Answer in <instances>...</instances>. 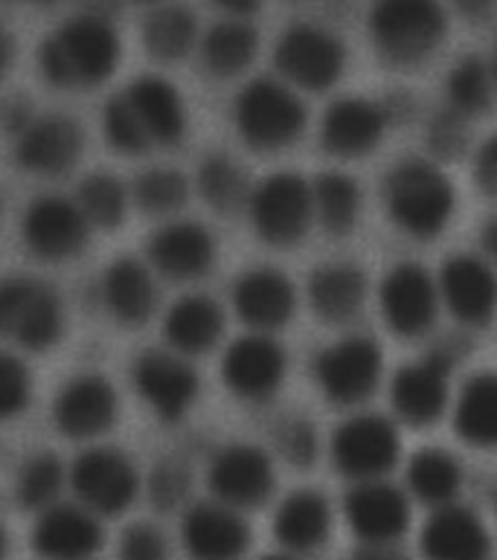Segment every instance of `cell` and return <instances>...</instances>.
<instances>
[{
	"label": "cell",
	"instance_id": "obj_39",
	"mask_svg": "<svg viewBox=\"0 0 497 560\" xmlns=\"http://www.w3.org/2000/svg\"><path fill=\"white\" fill-rule=\"evenodd\" d=\"M65 465L56 453H35L18 468L15 477V502L24 511L50 509L59 500L65 488Z\"/></svg>",
	"mask_w": 497,
	"mask_h": 560
},
{
	"label": "cell",
	"instance_id": "obj_54",
	"mask_svg": "<svg viewBox=\"0 0 497 560\" xmlns=\"http://www.w3.org/2000/svg\"><path fill=\"white\" fill-rule=\"evenodd\" d=\"M259 560H305V555H297V552H286V549H282V552L265 555V558H259Z\"/></svg>",
	"mask_w": 497,
	"mask_h": 560
},
{
	"label": "cell",
	"instance_id": "obj_43",
	"mask_svg": "<svg viewBox=\"0 0 497 560\" xmlns=\"http://www.w3.org/2000/svg\"><path fill=\"white\" fill-rule=\"evenodd\" d=\"M102 135L111 142V149H117L119 154H146L149 149H154L123 93H117L102 108Z\"/></svg>",
	"mask_w": 497,
	"mask_h": 560
},
{
	"label": "cell",
	"instance_id": "obj_17",
	"mask_svg": "<svg viewBox=\"0 0 497 560\" xmlns=\"http://www.w3.org/2000/svg\"><path fill=\"white\" fill-rule=\"evenodd\" d=\"M344 517L363 546H396L411 528V497L388 479L355 482L344 497Z\"/></svg>",
	"mask_w": 497,
	"mask_h": 560
},
{
	"label": "cell",
	"instance_id": "obj_27",
	"mask_svg": "<svg viewBox=\"0 0 497 560\" xmlns=\"http://www.w3.org/2000/svg\"><path fill=\"white\" fill-rule=\"evenodd\" d=\"M102 305L123 326H140L158 308V282L152 265L123 256L111 261L100 282Z\"/></svg>",
	"mask_w": 497,
	"mask_h": 560
},
{
	"label": "cell",
	"instance_id": "obj_7",
	"mask_svg": "<svg viewBox=\"0 0 497 560\" xmlns=\"http://www.w3.org/2000/svg\"><path fill=\"white\" fill-rule=\"evenodd\" d=\"M274 65L297 91H330L346 70V44L321 24H291L274 47Z\"/></svg>",
	"mask_w": 497,
	"mask_h": 560
},
{
	"label": "cell",
	"instance_id": "obj_12",
	"mask_svg": "<svg viewBox=\"0 0 497 560\" xmlns=\"http://www.w3.org/2000/svg\"><path fill=\"white\" fill-rule=\"evenodd\" d=\"M379 308L393 335L407 340L428 335L442 308L437 277L416 261H398L381 279Z\"/></svg>",
	"mask_w": 497,
	"mask_h": 560
},
{
	"label": "cell",
	"instance_id": "obj_4",
	"mask_svg": "<svg viewBox=\"0 0 497 560\" xmlns=\"http://www.w3.org/2000/svg\"><path fill=\"white\" fill-rule=\"evenodd\" d=\"M233 126L256 151H282L305 135L309 110L300 91L282 79H253L233 102Z\"/></svg>",
	"mask_w": 497,
	"mask_h": 560
},
{
	"label": "cell",
	"instance_id": "obj_38",
	"mask_svg": "<svg viewBox=\"0 0 497 560\" xmlns=\"http://www.w3.org/2000/svg\"><path fill=\"white\" fill-rule=\"evenodd\" d=\"M497 84L492 75V65L477 56L460 59L446 79V102L448 110H454L463 119L481 117L492 108Z\"/></svg>",
	"mask_w": 497,
	"mask_h": 560
},
{
	"label": "cell",
	"instance_id": "obj_6",
	"mask_svg": "<svg viewBox=\"0 0 497 560\" xmlns=\"http://www.w3.org/2000/svg\"><path fill=\"white\" fill-rule=\"evenodd\" d=\"M245 210L262 242L294 247L314 226L312 180L297 172H274L253 184Z\"/></svg>",
	"mask_w": 497,
	"mask_h": 560
},
{
	"label": "cell",
	"instance_id": "obj_53",
	"mask_svg": "<svg viewBox=\"0 0 497 560\" xmlns=\"http://www.w3.org/2000/svg\"><path fill=\"white\" fill-rule=\"evenodd\" d=\"M9 61H12V42H9V35L0 30V79L9 70Z\"/></svg>",
	"mask_w": 497,
	"mask_h": 560
},
{
	"label": "cell",
	"instance_id": "obj_56",
	"mask_svg": "<svg viewBox=\"0 0 497 560\" xmlns=\"http://www.w3.org/2000/svg\"><path fill=\"white\" fill-rule=\"evenodd\" d=\"M492 75H495V84H497V44H495V59H492Z\"/></svg>",
	"mask_w": 497,
	"mask_h": 560
},
{
	"label": "cell",
	"instance_id": "obj_11",
	"mask_svg": "<svg viewBox=\"0 0 497 560\" xmlns=\"http://www.w3.org/2000/svg\"><path fill=\"white\" fill-rule=\"evenodd\" d=\"M454 358L446 349H430L398 369L390 384V404L407 427H430L446 416L451 404Z\"/></svg>",
	"mask_w": 497,
	"mask_h": 560
},
{
	"label": "cell",
	"instance_id": "obj_19",
	"mask_svg": "<svg viewBox=\"0 0 497 560\" xmlns=\"http://www.w3.org/2000/svg\"><path fill=\"white\" fill-rule=\"evenodd\" d=\"M390 110L370 96H340L321 119L323 149L335 158H367L388 137Z\"/></svg>",
	"mask_w": 497,
	"mask_h": 560
},
{
	"label": "cell",
	"instance_id": "obj_18",
	"mask_svg": "<svg viewBox=\"0 0 497 560\" xmlns=\"http://www.w3.org/2000/svg\"><path fill=\"white\" fill-rule=\"evenodd\" d=\"M88 218L79 210L77 201H68L61 195H42L35 198L24 212L26 250L44 261H68L84 250L88 244Z\"/></svg>",
	"mask_w": 497,
	"mask_h": 560
},
{
	"label": "cell",
	"instance_id": "obj_57",
	"mask_svg": "<svg viewBox=\"0 0 497 560\" xmlns=\"http://www.w3.org/2000/svg\"><path fill=\"white\" fill-rule=\"evenodd\" d=\"M30 3H53V0H30Z\"/></svg>",
	"mask_w": 497,
	"mask_h": 560
},
{
	"label": "cell",
	"instance_id": "obj_14",
	"mask_svg": "<svg viewBox=\"0 0 497 560\" xmlns=\"http://www.w3.org/2000/svg\"><path fill=\"white\" fill-rule=\"evenodd\" d=\"M288 354L268 331H247L221 358V381L242 401H268L286 381Z\"/></svg>",
	"mask_w": 497,
	"mask_h": 560
},
{
	"label": "cell",
	"instance_id": "obj_52",
	"mask_svg": "<svg viewBox=\"0 0 497 560\" xmlns=\"http://www.w3.org/2000/svg\"><path fill=\"white\" fill-rule=\"evenodd\" d=\"M224 12H230V15H236V18H247L251 12H256L259 9L262 0H216Z\"/></svg>",
	"mask_w": 497,
	"mask_h": 560
},
{
	"label": "cell",
	"instance_id": "obj_21",
	"mask_svg": "<svg viewBox=\"0 0 497 560\" xmlns=\"http://www.w3.org/2000/svg\"><path fill=\"white\" fill-rule=\"evenodd\" d=\"M181 540L193 560H242L251 549V526L224 502H198L186 509Z\"/></svg>",
	"mask_w": 497,
	"mask_h": 560
},
{
	"label": "cell",
	"instance_id": "obj_31",
	"mask_svg": "<svg viewBox=\"0 0 497 560\" xmlns=\"http://www.w3.org/2000/svg\"><path fill=\"white\" fill-rule=\"evenodd\" d=\"M163 331L172 351L184 358H198L216 349L224 331V311L212 296L204 293H186L166 311Z\"/></svg>",
	"mask_w": 497,
	"mask_h": 560
},
{
	"label": "cell",
	"instance_id": "obj_50",
	"mask_svg": "<svg viewBox=\"0 0 497 560\" xmlns=\"http://www.w3.org/2000/svg\"><path fill=\"white\" fill-rule=\"evenodd\" d=\"M481 244H483V256L497 265V215H492L481 230Z\"/></svg>",
	"mask_w": 497,
	"mask_h": 560
},
{
	"label": "cell",
	"instance_id": "obj_29",
	"mask_svg": "<svg viewBox=\"0 0 497 560\" xmlns=\"http://www.w3.org/2000/svg\"><path fill=\"white\" fill-rule=\"evenodd\" d=\"M332 532V505L321 491L300 488L279 502L274 514V537L286 552H317Z\"/></svg>",
	"mask_w": 497,
	"mask_h": 560
},
{
	"label": "cell",
	"instance_id": "obj_49",
	"mask_svg": "<svg viewBox=\"0 0 497 560\" xmlns=\"http://www.w3.org/2000/svg\"><path fill=\"white\" fill-rule=\"evenodd\" d=\"M349 560H411L405 552H398L396 546H363L352 552Z\"/></svg>",
	"mask_w": 497,
	"mask_h": 560
},
{
	"label": "cell",
	"instance_id": "obj_25",
	"mask_svg": "<svg viewBox=\"0 0 497 560\" xmlns=\"http://www.w3.org/2000/svg\"><path fill=\"white\" fill-rule=\"evenodd\" d=\"M149 265L175 282L201 279L216 261V238L198 221H166L149 238Z\"/></svg>",
	"mask_w": 497,
	"mask_h": 560
},
{
	"label": "cell",
	"instance_id": "obj_32",
	"mask_svg": "<svg viewBox=\"0 0 497 560\" xmlns=\"http://www.w3.org/2000/svg\"><path fill=\"white\" fill-rule=\"evenodd\" d=\"M451 421L465 444L497 451V372H477L460 386Z\"/></svg>",
	"mask_w": 497,
	"mask_h": 560
},
{
	"label": "cell",
	"instance_id": "obj_23",
	"mask_svg": "<svg viewBox=\"0 0 497 560\" xmlns=\"http://www.w3.org/2000/svg\"><path fill=\"white\" fill-rule=\"evenodd\" d=\"M117 389L102 375H77L53 401V424L68 439H96L117 421Z\"/></svg>",
	"mask_w": 497,
	"mask_h": 560
},
{
	"label": "cell",
	"instance_id": "obj_13",
	"mask_svg": "<svg viewBox=\"0 0 497 560\" xmlns=\"http://www.w3.org/2000/svg\"><path fill=\"white\" fill-rule=\"evenodd\" d=\"M207 486L212 500L236 511L262 509L277 488V470L268 453L256 444H224L210 462Z\"/></svg>",
	"mask_w": 497,
	"mask_h": 560
},
{
	"label": "cell",
	"instance_id": "obj_10",
	"mask_svg": "<svg viewBox=\"0 0 497 560\" xmlns=\"http://www.w3.org/2000/svg\"><path fill=\"white\" fill-rule=\"evenodd\" d=\"M70 488L79 505L96 517H119L135 505L140 474L135 462L114 447H91L70 465Z\"/></svg>",
	"mask_w": 497,
	"mask_h": 560
},
{
	"label": "cell",
	"instance_id": "obj_5",
	"mask_svg": "<svg viewBox=\"0 0 497 560\" xmlns=\"http://www.w3.org/2000/svg\"><path fill=\"white\" fill-rule=\"evenodd\" d=\"M65 331V305L53 284L35 277L0 279V340L26 351L56 346Z\"/></svg>",
	"mask_w": 497,
	"mask_h": 560
},
{
	"label": "cell",
	"instance_id": "obj_58",
	"mask_svg": "<svg viewBox=\"0 0 497 560\" xmlns=\"http://www.w3.org/2000/svg\"><path fill=\"white\" fill-rule=\"evenodd\" d=\"M495 517H497V493H495Z\"/></svg>",
	"mask_w": 497,
	"mask_h": 560
},
{
	"label": "cell",
	"instance_id": "obj_9",
	"mask_svg": "<svg viewBox=\"0 0 497 560\" xmlns=\"http://www.w3.org/2000/svg\"><path fill=\"white\" fill-rule=\"evenodd\" d=\"M384 375V351L367 335L340 337L314 360V381L332 404L355 407L372 398Z\"/></svg>",
	"mask_w": 497,
	"mask_h": 560
},
{
	"label": "cell",
	"instance_id": "obj_20",
	"mask_svg": "<svg viewBox=\"0 0 497 560\" xmlns=\"http://www.w3.org/2000/svg\"><path fill=\"white\" fill-rule=\"evenodd\" d=\"M82 142V128L73 117H33V122L15 137V163L30 175L59 177L79 163Z\"/></svg>",
	"mask_w": 497,
	"mask_h": 560
},
{
	"label": "cell",
	"instance_id": "obj_3",
	"mask_svg": "<svg viewBox=\"0 0 497 560\" xmlns=\"http://www.w3.org/2000/svg\"><path fill=\"white\" fill-rule=\"evenodd\" d=\"M367 33L381 59L414 68L446 42V7L442 0H372Z\"/></svg>",
	"mask_w": 497,
	"mask_h": 560
},
{
	"label": "cell",
	"instance_id": "obj_1",
	"mask_svg": "<svg viewBox=\"0 0 497 560\" xmlns=\"http://www.w3.org/2000/svg\"><path fill=\"white\" fill-rule=\"evenodd\" d=\"M119 35L100 12H79L38 47V70L56 88H96L119 65Z\"/></svg>",
	"mask_w": 497,
	"mask_h": 560
},
{
	"label": "cell",
	"instance_id": "obj_40",
	"mask_svg": "<svg viewBox=\"0 0 497 560\" xmlns=\"http://www.w3.org/2000/svg\"><path fill=\"white\" fill-rule=\"evenodd\" d=\"M79 210L84 212L88 224L100 230H114L126 221L128 189L119 177L108 172H93L79 184Z\"/></svg>",
	"mask_w": 497,
	"mask_h": 560
},
{
	"label": "cell",
	"instance_id": "obj_48",
	"mask_svg": "<svg viewBox=\"0 0 497 560\" xmlns=\"http://www.w3.org/2000/svg\"><path fill=\"white\" fill-rule=\"evenodd\" d=\"M474 184L486 198H497V131L474 151Z\"/></svg>",
	"mask_w": 497,
	"mask_h": 560
},
{
	"label": "cell",
	"instance_id": "obj_44",
	"mask_svg": "<svg viewBox=\"0 0 497 560\" xmlns=\"http://www.w3.org/2000/svg\"><path fill=\"white\" fill-rule=\"evenodd\" d=\"M277 453L279 459L291 465L297 470H309L317 462V453H321V435L314 430V424L303 416H291L282 424L277 427Z\"/></svg>",
	"mask_w": 497,
	"mask_h": 560
},
{
	"label": "cell",
	"instance_id": "obj_33",
	"mask_svg": "<svg viewBox=\"0 0 497 560\" xmlns=\"http://www.w3.org/2000/svg\"><path fill=\"white\" fill-rule=\"evenodd\" d=\"M405 491L430 511L451 505L463 488V465L442 447H421L407 459Z\"/></svg>",
	"mask_w": 497,
	"mask_h": 560
},
{
	"label": "cell",
	"instance_id": "obj_37",
	"mask_svg": "<svg viewBox=\"0 0 497 560\" xmlns=\"http://www.w3.org/2000/svg\"><path fill=\"white\" fill-rule=\"evenodd\" d=\"M195 186H198L204 203H207L210 210L221 212V215L245 210L253 189L245 166H242L236 158L219 154V151L201 160Z\"/></svg>",
	"mask_w": 497,
	"mask_h": 560
},
{
	"label": "cell",
	"instance_id": "obj_16",
	"mask_svg": "<svg viewBox=\"0 0 497 560\" xmlns=\"http://www.w3.org/2000/svg\"><path fill=\"white\" fill-rule=\"evenodd\" d=\"M137 395L161 421L175 424L198 398V372L177 351H143L131 366Z\"/></svg>",
	"mask_w": 497,
	"mask_h": 560
},
{
	"label": "cell",
	"instance_id": "obj_24",
	"mask_svg": "<svg viewBox=\"0 0 497 560\" xmlns=\"http://www.w3.org/2000/svg\"><path fill=\"white\" fill-rule=\"evenodd\" d=\"M105 544L100 517L84 505H50L33 526V549L42 560H91Z\"/></svg>",
	"mask_w": 497,
	"mask_h": 560
},
{
	"label": "cell",
	"instance_id": "obj_35",
	"mask_svg": "<svg viewBox=\"0 0 497 560\" xmlns=\"http://www.w3.org/2000/svg\"><path fill=\"white\" fill-rule=\"evenodd\" d=\"M314 224L330 235H349L361 221V184L346 172H321L312 180Z\"/></svg>",
	"mask_w": 497,
	"mask_h": 560
},
{
	"label": "cell",
	"instance_id": "obj_15",
	"mask_svg": "<svg viewBox=\"0 0 497 560\" xmlns=\"http://www.w3.org/2000/svg\"><path fill=\"white\" fill-rule=\"evenodd\" d=\"M442 308L469 328L489 326L497 314V265L477 253H454L437 273Z\"/></svg>",
	"mask_w": 497,
	"mask_h": 560
},
{
	"label": "cell",
	"instance_id": "obj_34",
	"mask_svg": "<svg viewBox=\"0 0 497 560\" xmlns=\"http://www.w3.org/2000/svg\"><path fill=\"white\" fill-rule=\"evenodd\" d=\"M198 50H201L204 68L219 79H230L251 68V61L259 52V35L245 18L230 15L228 21H219L204 33Z\"/></svg>",
	"mask_w": 497,
	"mask_h": 560
},
{
	"label": "cell",
	"instance_id": "obj_2",
	"mask_svg": "<svg viewBox=\"0 0 497 560\" xmlns=\"http://www.w3.org/2000/svg\"><path fill=\"white\" fill-rule=\"evenodd\" d=\"M384 210L398 233L430 242L446 233L456 212V186L428 158H405L384 177Z\"/></svg>",
	"mask_w": 497,
	"mask_h": 560
},
{
	"label": "cell",
	"instance_id": "obj_45",
	"mask_svg": "<svg viewBox=\"0 0 497 560\" xmlns=\"http://www.w3.org/2000/svg\"><path fill=\"white\" fill-rule=\"evenodd\" d=\"M33 395V377L21 358L0 349V421L21 416Z\"/></svg>",
	"mask_w": 497,
	"mask_h": 560
},
{
	"label": "cell",
	"instance_id": "obj_46",
	"mask_svg": "<svg viewBox=\"0 0 497 560\" xmlns=\"http://www.w3.org/2000/svg\"><path fill=\"white\" fill-rule=\"evenodd\" d=\"M119 560H169V540L152 523H135L119 537Z\"/></svg>",
	"mask_w": 497,
	"mask_h": 560
},
{
	"label": "cell",
	"instance_id": "obj_30",
	"mask_svg": "<svg viewBox=\"0 0 497 560\" xmlns=\"http://www.w3.org/2000/svg\"><path fill=\"white\" fill-rule=\"evenodd\" d=\"M367 291H370L367 273L349 261H326L314 268L305 288L314 314L332 326L358 317L367 302Z\"/></svg>",
	"mask_w": 497,
	"mask_h": 560
},
{
	"label": "cell",
	"instance_id": "obj_51",
	"mask_svg": "<svg viewBox=\"0 0 497 560\" xmlns=\"http://www.w3.org/2000/svg\"><path fill=\"white\" fill-rule=\"evenodd\" d=\"M456 12H463L469 18H483L489 15V9L495 7V0H451Z\"/></svg>",
	"mask_w": 497,
	"mask_h": 560
},
{
	"label": "cell",
	"instance_id": "obj_22",
	"mask_svg": "<svg viewBox=\"0 0 497 560\" xmlns=\"http://www.w3.org/2000/svg\"><path fill=\"white\" fill-rule=\"evenodd\" d=\"M233 311L251 331H279L294 319L297 288L277 268H251L233 282Z\"/></svg>",
	"mask_w": 497,
	"mask_h": 560
},
{
	"label": "cell",
	"instance_id": "obj_36",
	"mask_svg": "<svg viewBox=\"0 0 497 560\" xmlns=\"http://www.w3.org/2000/svg\"><path fill=\"white\" fill-rule=\"evenodd\" d=\"M198 18L181 3L158 7L143 24V44L149 56L161 61H181L198 47Z\"/></svg>",
	"mask_w": 497,
	"mask_h": 560
},
{
	"label": "cell",
	"instance_id": "obj_28",
	"mask_svg": "<svg viewBox=\"0 0 497 560\" xmlns=\"http://www.w3.org/2000/svg\"><path fill=\"white\" fill-rule=\"evenodd\" d=\"M123 96L135 110V117L140 119L152 145L169 149L186 135V105L172 82L161 75H140L128 84Z\"/></svg>",
	"mask_w": 497,
	"mask_h": 560
},
{
	"label": "cell",
	"instance_id": "obj_8",
	"mask_svg": "<svg viewBox=\"0 0 497 560\" xmlns=\"http://www.w3.org/2000/svg\"><path fill=\"white\" fill-rule=\"evenodd\" d=\"M402 459V435L396 421L375 412H358L332 435V462L340 477L352 482L384 479Z\"/></svg>",
	"mask_w": 497,
	"mask_h": 560
},
{
	"label": "cell",
	"instance_id": "obj_55",
	"mask_svg": "<svg viewBox=\"0 0 497 560\" xmlns=\"http://www.w3.org/2000/svg\"><path fill=\"white\" fill-rule=\"evenodd\" d=\"M7 558V532H3V526H0V560Z\"/></svg>",
	"mask_w": 497,
	"mask_h": 560
},
{
	"label": "cell",
	"instance_id": "obj_47",
	"mask_svg": "<svg viewBox=\"0 0 497 560\" xmlns=\"http://www.w3.org/2000/svg\"><path fill=\"white\" fill-rule=\"evenodd\" d=\"M465 122L469 119L446 108L434 119V126H430V145L442 151V154H456L465 145Z\"/></svg>",
	"mask_w": 497,
	"mask_h": 560
},
{
	"label": "cell",
	"instance_id": "obj_42",
	"mask_svg": "<svg viewBox=\"0 0 497 560\" xmlns=\"http://www.w3.org/2000/svg\"><path fill=\"white\" fill-rule=\"evenodd\" d=\"M146 493L154 511L161 514H175L189 502L193 493V470L181 459H161L149 474Z\"/></svg>",
	"mask_w": 497,
	"mask_h": 560
},
{
	"label": "cell",
	"instance_id": "obj_59",
	"mask_svg": "<svg viewBox=\"0 0 497 560\" xmlns=\"http://www.w3.org/2000/svg\"><path fill=\"white\" fill-rule=\"evenodd\" d=\"M140 3H154V0H140Z\"/></svg>",
	"mask_w": 497,
	"mask_h": 560
},
{
	"label": "cell",
	"instance_id": "obj_26",
	"mask_svg": "<svg viewBox=\"0 0 497 560\" xmlns=\"http://www.w3.org/2000/svg\"><path fill=\"white\" fill-rule=\"evenodd\" d=\"M419 549L425 560H492V535L481 514L451 502L430 511Z\"/></svg>",
	"mask_w": 497,
	"mask_h": 560
},
{
	"label": "cell",
	"instance_id": "obj_41",
	"mask_svg": "<svg viewBox=\"0 0 497 560\" xmlns=\"http://www.w3.org/2000/svg\"><path fill=\"white\" fill-rule=\"evenodd\" d=\"M135 203L149 215L166 218L175 215L189 198V180H186L177 168L154 166L146 168L143 175L135 180Z\"/></svg>",
	"mask_w": 497,
	"mask_h": 560
}]
</instances>
